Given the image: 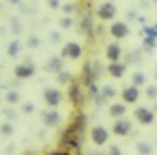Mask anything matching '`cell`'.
<instances>
[{"instance_id": "obj_32", "label": "cell", "mask_w": 157, "mask_h": 155, "mask_svg": "<svg viewBox=\"0 0 157 155\" xmlns=\"http://www.w3.org/2000/svg\"><path fill=\"white\" fill-rule=\"evenodd\" d=\"M49 155H71L70 152H55V153H49Z\"/></svg>"}, {"instance_id": "obj_2", "label": "cell", "mask_w": 157, "mask_h": 155, "mask_svg": "<svg viewBox=\"0 0 157 155\" xmlns=\"http://www.w3.org/2000/svg\"><path fill=\"white\" fill-rule=\"evenodd\" d=\"M110 33H112V37H115V39H124V37H128V33H130V29H128V24L126 22H113L112 26H110Z\"/></svg>"}, {"instance_id": "obj_34", "label": "cell", "mask_w": 157, "mask_h": 155, "mask_svg": "<svg viewBox=\"0 0 157 155\" xmlns=\"http://www.w3.org/2000/svg\"><path fill=\"white\" fill-rule=\"evenodd\" d=\"M152 2H154V4H157V0H152Z\"/></svg>"}, {"instance_id": "obj_4", "label": "cell", "mask_w": 157, "mask_h": 155, "mask_svg": "<svg viewBox=\"0 0 157 155\" xmlns=\"http://www.w3.org/2000/svg\"><path fill=\"white\" fill-rule=\"evenodd\" d=\"M91 139H93V142H95L97 146H101V144H104V142L108 141V131H106L102 126L93 128V131H91Z\"/></svg>"}, {"instance_id": "obj_6", "label": "cell", "mask_w": 157, "mask_h": 155, "mask_svg": "<svg viewBox=\"0 0 157 155\" xmlns=\"http://www.w3.org/2000/svg\"><path fill=\"white\" fill-rule=\"evenodd\" d=\"M106 55H108V59L112 62H119V59H121V46L117 42H112L108 46V49H106Z\"/></svg>"}, {"instance_id": "obj_19", "label": "cell", "mask_w": 157, "mask_h": 155, "mask_svg": "<svg viewBox=\"0 0 157 155\" xmlns=\"http://www.w3.org/2000/svg\"><path fill=\"white\" fill-rule=\"evenodd\" d=\"M17 100H18V93H17V91H9V93H7V102L15 104Z\"/></svg>"}, {"instance_id": "obj_16", "label": "cell", "mask_w": 157, "mask_h": 155, "mask_svg": "<svg viewBox=\"0 0 157 155\" xmlns=\"http://www.w3.org/2000/svg\"><path fill=\"white\" fill-rule=\"evenodd\" d=\"M18 49H20V42H17V40H15V42H11V44H9L7 53H9V55H17V53H18Z\"/></svg>"}, {"instance_id": "obj_3", "label": "cell", "mask_w": 157, "mask_h": 155, "mask_svg": "<svg viewBox=\"0 0 157 155\" xmlns=\"http://www.w3.org/2000/svg\"><path fill=\"white\" fill-rule=\"evenodd\" d=\"M80 53H82V47L78 44H75V42L66 44V47L62 49V57H70V59H78Z\"/></svg>"}, {"instance_id": "obj_26", "label": "cell", "mask_w": 157, "mask_h": 155, "mask_svg": "<svg viewBox=\"0 0 157 155\" xmlns=\"http://www.w3.org/2000/svg\"><path fill=\"white\" fill-rule=\"evenodd\" d=\"M144 44H146V46H155V39H154V37H146V39H144Z\"/></svg>"}, {"instance_id": "obj_8", "label": "cell", "mask_w": 157, "mask_h": 155, "mask_svg": "<svg viewBox=\"0 0 157 155\" xmlns=\"http://www.w3.org/2000/svg\"><path fill=\"white\" fill-rule=\"evenodd\" d=\"M122 99H124L126 102H135V100L139 99V89H137L135 86L124 88V91H122Z\"/></svg>"}, {"instance_id": "obj_12", "label": "cell", "mask_w": 157, "mask_h": 155, "mask_svg": "<svg viewBox=\"0 0 157 155\" xmlns=\"http://www.w3.org/2000/svg\"><path fill=\"white\" fill-rule=\"evenodd\" d=\"M110 113H112V117H122L126 113V106L124 104H113L110 108Z\"/></svg>"}, {"instance_id": "obj_25", "label": "cell", "mask_w": 157, "mask_h": 155, "mask_svg": "<svg viewBox=\"0 0 157 155\" xmlns=\"http://www.w3.org/2000/svg\"><path fill=\"white\" fill-rule=\"evenodd\" d=\"M139 152H143V153H150V146H148V144H139Z\"/></svg>"}, {"instance_id": "obj_30", "label": "cell", "mask_w": 157, "mask_h": 155, "mask_svg": "<svg viewBox=\"0 0 157 155\" xmlns=\"http://www.w3.org/2000/svg\"><path fill=\"white\" fill-rule=\"evenodd\" d=\"M128 18H130V20H133V18H137V17H135V11H130V13H128Z\"/></svg>"}, {"instance_id": "obj_31", "label": "cell", "mask_w": 157, "mask_h": 155, "mask_svg": "<svg viewBox=\"0 0 157 155\" xmlns=\"http://www.w3.org/2000/svg\"><path fill=\"white\" fill-rule=\"evenodd\" d=\"M24 112H33V106H31V104H26V106H24Z\"/></svg>"}, {"instance_id": "obj_7", "label": "cell", "mask_w": 157, "mask_h": 155, "mask_svg": "<svg viewBox=\"0 0 157 155\" xmlns=\"http://www.w3.org/2000/svg\"><path fill=\"white\" fill-rule=\"evenodd\" d=\"M33 71H35V68H33L31 64H20V66H17V68H15L17 77H20V78L31 77V75H33Z\"/></svg>"}, {"instance_id": "obj_13", "label": "cell", "mask_w": 157, "mask_h": 155, "mask_svg": "<svg viewBox=\"0 0 157 155\" xmlns=\"http://www.w3.org/2000/svg\"><path fill=\"white\" fill-rule=\"evenodd\" d=\"M9 24H11V31H13L15 35H18V33H20V29H22V24H20V18H18V17H11V20H9Z\"/></svg>"}, {"instance_id": "obj_5", "label": "cell", "mask_w": 157, "mask_h": 155, "mask_svg": "<svg viewBox=\"0 0 157 155\" xmlns=\"http://www.w3.org/2000/svg\"><path fill=\"white\" fill-rule=\"evenodd\" d=\"M44 99H46V102H48L49 106H57V104L60 102V91L49 88V89L44 91Z\"/></svg>"}, {"instance_id": "obj_11", "label": "cell", "mask_w": 157, "mask_h": 155, "mask_svg": "<svg viewBox=\"0 0 157 155\" xmlns=\"http://www.w3.org/2000/svg\"><path fill=\"white\" fill-rule=\"evenodd\" d=\"M108 71H110L113 77H122V73L126 71V66H124V64H119V62H112L110 68H108Z\"/></svg>"}, {"instance_id": "obj_15", "label": "cell", "mask_w": 157, "mask_h": 155, "mask_svg": "<svg viewBox=\"0 0 157 155\" xmlns=\"http://www.w3.org/2000/svg\"><path fill=\"white\" fill-rule=\"evenodd\" d=\"M90 28H91V15H86V17H84V20L80 22V29L90 31Z\"/></svg>"}, {"instance_id": "obj_10", "label": "cell", "mask_w": 157, "mask_h": 155, "mask_svg": "<svg viewBox=\"0 0 157 155\" xmlns=\"http://www.w3.org/2000/svg\"><path fill=\"white\" fill-rule=\"evenodd\" d=\"M130 131V122L128 120H117L115 124H113V133H117V135H126Z\"/></svg>"}, {"instance_id": "obj_20", "label": "cell", "mask_w": 157, "mask_h": 155, "mask_svg": "<svg viewBox=\"0 0 157 155\" xmlns=\"http://www.w3.org/2000/svg\"><path fill=\"white\" fill-rule=\"evenodd\" d=\"M39 44H40L39 37H29V40H28V46H29V47H37Z\"/></svg>"}, {"instance_id": "obj_33", "label": "cell", "mask_w": 157, "mask_h": 155, "mask_svg": "<svg viewBox=\"0 0 157 155\" xmlns=\"http://www.w3.org/2000/svg\"><path fill=\"white\" fill-rule=\"evenodd\" d=\"M60 37H59V33H51V40H59Z\"/></svg>"}, {"instance_id": "obj_1", "label": "cell", "mask_w": 157, "mask_h": 155, "mask_svg": "<svg viewBox=\"0 0 157 155\" xmlns=\"http://www.w3.org/2000/svg\"><path fill=\"white\" fill-rule=\"evenodd\" d=\"M115 15H117V7L112 2H102L97 7V17L101 20H112V18H115Z\"/></svg>"}, {"instance_id": "obj_21", "label": "cell", "mask_w": 157, "mask_h": 155, "mask_svg": "<svg viewBox=\"0 0 157 155\" xmlns=\"http://www.w3.org/2000/svg\"><path fill=\"white\" fill-rule=\"evenodd\" d=\"M143 82H144V75H143V73H135V75H133V84H135V86H137V84H143Z\"/></svg>"}, {"instance_id": "obj_9", "label": "cell", "mask_w": 157, "mask_h": 155, "mask_svg": "<svg viewBox=\"0 0 157 155\" xmlns=\"http://www.w3.org/2000/svg\"><path fill=\"white\" fill-rule=\"evenodd\" d=\"M135 117H137L143 124H150V122L154 120V113L148 112V110H144V108H139V110L135 112Z\"/></svg>"}, {"instance_id": "obj_28", "label": "cell", "mask_w": 157, "mask_h": 155, "mask_svg": "<svg viewBox=\"0 0 157 155\" xmlns=\"http://www.w3.org/2000/svg\"><path fill=\"white\" fill-rule=\"evenodd\" d=\"M148 95H150V97H155L157 89H155V88H148Z\"/></svg>"}, {"instance_id": "obj_27", "label": "cell", "mask_w": 157, "mask_h": 155, "mask_svg": "<svg viewBox=\"0 0 157 155\" xmlns=\"http://www.w3.org/2000/svg\"><path fill=\"white\" fill-rule=\"evenodd\" d=\"M59 78H60L62 82H68V80H70L71 77H70V73H66V71H62V73H60V77H59Z\"/></svg>"}, {"instance_id": "obj_18", "label": "cell", "mask_w": 157, "mask_h": 155, "mask_svg": "<svg viewBox=\"0 0 157 155\" xmlns=\"http://www.w3.org/2000/svg\"><path fill=\"white\" fill-rule=\"evenodd\" d=\"M62 7V11L66 13V15H71L73 11H75V4H64V6H60Z\"/></svg>"}, {"instance_id": "obj_29", "label": "cell", "mask_w": 157, "mask_h": 155, "mask_svg": "<svg viewBox=\"0 0 157 155\" xmlns=\"http://www.w3.org/2000/svg\"><path fill=\"white\" fill-rule=\"evenodd\" d=\"M7 4H11V6H20V0H7Z\"/></svg>"}, {"instance_id": "obj_22", "label": "cell", "mask_w": 157, "mask_h": 155, "mask_svg": "<svg viewBox=\"0 0 157 155\" xmlns=\"http://www.w3.org/2000/svg\"><path fill=\"white\" fill-rule=\"evenodd\" d=\"M48 6H49L51 9H59L62 4H60V0H48Z\"/></svg>"}, {"instance_id": "obj_17", "label": "cell", "mask_w": 157, "mask_h": 155, "mask_svg": "<svg viewBox=\"0 0 157 155\" xmlns=\"http://www.w3.org/2000/svg\"><path fill=\"white\" fill-rule=\"evenodd\" d=\"M46 122L48 124H57L59 122V113H55V112L53 113H48L46 115Z\"/></svg>"}, {"instance_id": "obj_35", "label": "cell", "mask_w": 157, "mask_h": 155, "mask_svg": "<svg viewBox=\"0 0 157 155\" xmlns=\"http://www.w3.org/2000/svg\"><path fill=\"white\" fill-rule=\"evenodd\" d=\"M0 9H2V2H0Z\"/></svg>"}, {"instance_id": "obj_14", "label": "cell", "mask_w": 157, "mask_h": 155, "mask_svg": "<svg viewBox=\"0 0 157 155\" xmlns=\"http://www.w3.org/2000/svg\"><path fill=\"white\" fill-rule=\"evenodd\" d=\"M59 24H60V28H62V29H68V28H71V26H73V18H71V17H62Z\"/></svg>"}, {"instance_id": "obj_24", "label": "cell", "mask_w": 157, "mask_h": 155, "mask_svg": "<svg viewBox=\"0 0 157 155\" xmlns=\"http://www.w3.org/2000/svg\"><path fill=\"white\" fill-rule=\"evenodd\" d=\"M11 131H13V128H11L9 124H4V126H2V133H4V135H9Z\"/></svg>"}, {"instance_id": "obj_23", "label": "cell", "mask_w": 157, "mask_h": 155, "mask_svg": "<svg viewBox=\"0 0 157 155\" xmlns=\"http://www.w3.org/2000/svg\"><path fill=\"white\" fill-rule=\"evenodd\" d=\"M49 68H53V70H59V68H60V59H55V60H51V62H49Z\"/></svg>"}]
</instances>
